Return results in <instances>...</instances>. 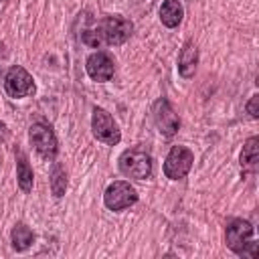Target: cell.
I'll return each instance as SVG.
<instances>
[{
	"mask_svg": "<svg viewBox=\"0 0 259 259\" xmlns=\"http://www.w3.org/2000/svg\"><path fill=\"white\" fill-rule=\"evenodd\" d=\"M134 24L123 16H105L97 22L95 28H89L81 34V40L93 49L101 45H121L132 36Z\"/></svg>",
	"mask_w": 259,
	"mask_h": 259,
	"instance_id": "obj_1",
	"label": "cell"
},
{
	"mask_svg": "<svg viewBox=\"0 0 259 259\" xmlns=\"http://www.w3.org/2000/svg\"><path fill=\"white\" fill-rule=\"evenodd\" d=\"M119 170L127 178L146 180L152 174V156L144 148H130L119 156Z\"/></svg>",
	"mask_w": 259,
	"mask_h": 259,
	"instance_id": "obj_2",
	"label": "cell"
},
{
	"mask_svg": "<svg viewBox=\"0 0 259 259\" xmlns=\"http://www.w3.org/2000/svg\"><path fill=\"white\" fill-rule=\"evenodd\" d=\"M91 130H93V136H95L99 142L107 144V146H115V144H119V140H121V134H119L117 123H115L113 117H111L105 109H101V107H95V109H93V115H91Z\"/></svg>",
	"mask_w": 259,
	"mask_h": 259,
	"instance_id": "obj_3",
	"label": "cell"
},
{
	"mask_svg": "<svg viewBox=\"0 0 259 259\" xmlns=\"http://www.w3.org/2000/svg\"><path fill=\"white\" fill-rule=\"evenodd\" d=\"M194 162V154L186 148V146H174L166 160H164V174L170 180H180L188 174V170L192 168Z\"/></svg>",
	"mask_w": 259,
	"mask_h": 259,
	"instance_id": "obj_4",
	"label": "cell"
},
{
	"mask_svg": "<svg viewBox=\"0 0 259 259\" xmlns=\"http://www.w3.org/2000/svg\"><path fill=\"white\" fill-rule=\"evenodd\" d=\"M138 200V192L136 188L125 182V180H115L105 188L103 194V202L109 210H123L127 206H132Z\"/></svg>",
	"mask_w": 259,
	"mask_h": 259,
	"instance_id": "obj_5",
	"label": "cell"
},
{
	"mask_svg": "<svg viewBox=\"0 0 259 259\" xmlns=\"http://www.w3.org/2000/svg\"><path fill=\"white\" fill-rule=\"evenodd\" d=\"M4 89H6V93H8L10 97H14V99L26 97V95H30V93L34 91V81H32L30 73H28L24 67L16 65V67H12V69L6 73V77H4Z\"/></svg>",
	"mask_w": 259,
	"mask_h": 259,
	"instance_id": "obj_6",
	"label": "cell"
},
{
	"mask_svg": "<svg viewBox=\"0 0 259 259\" xmlns=\"http://www.w3.org/2000/svg\"><path fill=\"white\" fill-rule=\"evenodd\" d=\"M152 115H154V123H156L158 132H160L162 136L172 138V136L178 132L180 119H178V115H176V111L172 109V105H170L168 99H164V97L158 99V101L154 103V107H152Z\"/></svg>",
	"mask_w": 259,
	"mask_h": 259,
	"instance_id": "obj_7",
	"label": "cell"
},
{
	"mask_svg": "<svg viewBox=\"0 0 259 259\" xmlns=\"http://www.w3.org/2000/svg\"><path fill=\"white\" fill-rule=\"evenodd\" d=\"M30 142L36 148V152L42 158H55L57 154V138L51 125L47 123H34L30 125Z\"/></svg>",
	"mask_w": 259,
	"mask_h": 259,
	"instance_id": "obj_8",
	"label": "cell"
},
{
	"mask_svg": "<svg viewBox=\"0 0 259 259\" xmlns=\"http://www.w3.org/2000/svg\"><path fill=\"white\" fill-rule=\"evenodd\" d=\"M85 69H87V75L93 81H109L113 77L115 65H113V59L107 53L97 51V53H93V55L87 57Z\"/></svg>",
	"mask_w": 259,
	"mask_h": 259,
	"instance_id": "obj_9",
	"label": "cell"
},
{
	"mask_svg": "<svg viewBox=\"0 0 259 259\" xmlns=\"http://www.w3.org/2000/svg\"><path fill=\"white\" fill-rule=\"evenodd\" d=\"M253 237V227L249 221H243V219H233L229 225H227V245L229 249H233L235 253L241 255L243 247L251 241Z\"/></svg>",
	"mask_w": 259,
	"mask_h": 259,
	"instance_id": "obj_10",
	"label": "cell"
},
{
	"mask_svg": "<svg viewBox=\"0 0 259 259\" xmlns=\"http://www.w3.org/2000/svg\"><path fill=\"white\" fill-rule=\"evenodd\" d=\"M196 65H198V49L192 40H188L180 49V55H178V73L184 79H190L196 71Z\"/></svg>",
	"mask_w": 259,
	"mask_h": 259,
	"instance_id": "obj_11",
	"label": "cell"
},
{
	"mask_svg": "<svg viewBox=\"0 0 259 259\" xmlns=\"http://www.w3.org/2000/svg\"><path fill=\"white\" fill-rule=\"evenodd\" d=\"M241 168L245 172H255L259 168V138L253 136L245 142L241 152Z\"/></svg>",
	"mask_w": 259,
	"mask_h": 259,
	"instance_id": "obj_12",
	"label": "cell"
},
{
	"mask_svg": "<svg viewBox=\"0 0 259 259\" xmlns=\"http://www.w3.org/2000/svg\"><path fill=\"white\" fill-rule=\"evenodd\" d=\"M182 16H184V12H182V4L178 0H164L162 2V6H160V20H162L164 26H168V28L178 26L182 22Z\"/></svg>",
	"mask_w": 259,
	"mask_h": 259,
	"instance_id": "obj_13",
	"label": "cell"
},
{
	"mask_svg": "<svg viewBox=\"0 0 259 259\" xmlns=\"http://www.w3.org/2000/svg\"><path fill=\"white\" fill-rule=\"evenodd\" d=\"M16 178H18V186L22 192H30L32 190V168L28 166L26 158L22 152H18V164H16Z\"/></svg>",
	"mask_w": 259,
	"mask_h": 259,
	"instance_id": "obj_14",
	"label": "cell"
},
{
	"mask_svg": "<svg viewBox=\"0 0 259 259\" xmlns=\"http://www.w3.org/2000/svg\"><path fill=\"white\" fill-rule=\"evenodd\" d=\"M10 237H12V247H14L16 251H26V249L32 245V241H34L32 231H30L26 225H22V223L14 225Z\"/></svg>",
	"mask_w": 259,
	"mask_h": 259,
	"instance_id": "obj_15",
	"label": "cell"
},
{
	"mask_svg": "<svg viewBox=\"0 0 259 259\" xmlns=\"http://www.w3.org/2000/svg\"><path fill=\"white\" fill-rule=\"evenodd\" d=\"M51 190H53V194L57 198L63 196L65 190H67V174H65L61 164H53V170H51Z\"/></svg>",
	"mask_w": 259,
	"mask_h": 259,
	"instance_id": "obj_16",
	"label": "cell"
},
{
	"mask_svg": "<svg viewBox=\"0 0 259 259\" xmlns=\"http://www.w3.org/2000/svg\"><path fill=\"white\" fill-rule=\"evenodd\" d=\"M247 111H249V115H251L253 119L259 117V95H253V97L249 99V103H247Z\"/></svg>",
	"mask_w": 259,
	"mask_h": 259,
	"instance_id": "obj_17",
	"label": "cell"
}]
</instances>
